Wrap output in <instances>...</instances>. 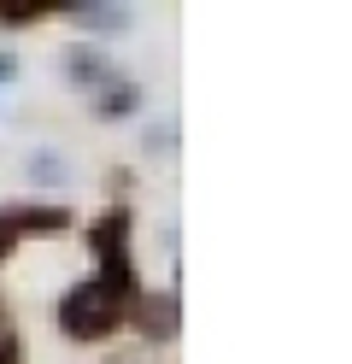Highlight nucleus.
I'll use <instances>...</instances> for the list:
<instances>
[{
	"label": "nucleus",
	"mask_w": 352,
	"mask_h": 364,
	"mask_svg": "<svg viewBox=\"0 0 352 364\" xmlns=\"http://www.w3.org/2000/svg\"><path fill=\"white\" fill-rule=\"evenodd\" d=\"M141 288H124V282H112V277H100V270H88L82 282H70L65 294H59V335H70V341H106V335H117L129 323V300H135Z\"/></svg>",
	"instance_id": "obj_1"
},
{
	"label": "nucleus",
	"mask_w": 352,
	"mask_h": 364,
	"mask_svg": "<svg viewBox=\"0 0 352 364\" xmlns=\"http://www.w3.org/2000/svg\"><path fill=\"white\" fill-rule=\"evenodd\" d=\"M129 235H135V212L129 206H106L100 218L88 223L94 270L112 277V282H124V288H135V247H129Z\"/></svg>",
	"instance_id": "obj_2"
},
{
	"label": "nucleus",
	"mask_w": 352,
	"mask_h": 364,
	"mask_svg": "<svg viewBox=\"0 0 352 364\" xmlns=\"http://www.w3.org/2000/svg\"><path fill=\"white\" fill-rule=\"evenodd\" d=\"M65 230H70V206H59V200H36V206H23V200H0V253H12L18 241L65 235Z\"/></svg>",
	"instance_id": "obj_3"
},
{
	"label": "nucleus",
	"mask_w": 352,
	"mask_h": 364,
	"mask_svg": "<svg viewBox=\"0 0 352 364\" xmlns=\"http://www.w3.org/2000/svg\"><path fill=\"white\" fill-rule=\"evenodd\" d=\"M129 329L141 341H176L182 329V300H176V288H141L135 300H129Z\"/></svg>",
	"instance_id": "obj_4"
},
{
	"label": "nucleus",
	"mask_w": 352,
	"mask_h": 364,
	"mask_svg": "<svg viewBox=\"0 0 352 364\" xmlns=\"http://www.w3.org/2000/svg\"><path fill=\"white\" fill-rule=\"evenodd\" d=\"M65 77L70 82H77V88H88V95H94V88H106L112 77H117V65L100 53V48H88V41H77V48H65Z\"/></svg>",
	"instance_id": "obj_5"
},
{
	"label": "nucleus",
	"mask_w": 352,
	"mask_h": 364,
	"mask_svg": "<svg viewBox=\"0 0 352 364\" xmlns=\"http://www.w3.org/2000/svg\"><path fill=\"white\" fill-rule=\"evenodd\" d=\"M59 18H70V24H82L94 36H124L129 30V6H100V0H65Z\"/></svg>",
	"instance_id": "obj_6"
},
{
	"label": "nucleus",
	"mask_w": 352,
	"mask_h": 364,
	"mask_svg": "<svg viewBox=\"0 0 352 364\" xmlns=\"http://www.w3.org/2000/svg\"><path fill=\"white\" fill-rule=\"evenodd\" d=\"M141 112V82L129 77H112L106 88H94V118H106V124H124Z\"/></svg>",
	"instance_id": "obj_7"
},
{
	"label": "nucleus",
	"mask_w": 352,
	"mask_h": 364,
	"mask_svg": "<svg viewBox=\"0 0 352 364\" xmlns=\"http://www.w3.org/2000/svg\"><path fill=\"white\" fill-rule=\"evenodd\" d=\"M65 0H0V24L23 30V24H41V18H59Z\"/></svg>",
	"instance_id": "obj_8"
},
{
	"label": "nucleus",
	"mask_w": 352,
	"mask_h": 364,
	"mask_svg": "<svg viewBox=\"0 0 352 364\" xmlns=\"http://www.w3.org/2000/svg\"><path fill=\"white\" fill-rule=\"evenodd\" d=\"M70 171H65V159L53 153V147H41V153H30V182H41V188H59Z\"/></svg>",
	"instance_id": "obj_9"
},
{
	"label": "nucleus",
	"mask_w": 352,
	"mask_h": 364,
	"mask_svg": "<svg viewBox=\"0 0 352 364\" xmlns=\"http://www.w3.org/2000/svg\"><path fill=\"white\" fill-rule=\"evenodd\" d=\"M0 364H23V335H18V317L0 306Z\"/></svg>",
	"instance_id": "obj_10"
},
{
	"label": "nucleus",
	"mask_w": 352,
	"mask_h": 364,
	"mask_svg": "<svg viewBox=\"0 0 352 364\" xmlns=\"http://www.w3.org/2000/svg\"><path fill=\"white\" fill-rule=\"evenodd\" d=\"M159 147H176V124H153L147 129V153H159Z\"/></svg>",
	"instance_id": "obj_11"
},
{
	"label": "nucleus",
	"mask_w": 352,
	"mask_h": 364,
	"mask_svg": "<svg viewBox=\"0 0 352 364\" xmlns=\"http://www.w3.org/2000/svg\"><path fill=\"white\" fill-rule=\"evenodd\" d=\"M12 77H18V59H12V53H0V82H12Z\"/></svg>",
	"instance_id": "obj_12"
},
{
	"label": "nucleus",
	"mask_w": 352,
	"mask_h": 364,
	"mask_svg": "<svg viewBox=\"0 0 352 364\" xmlns=\"http://www.w3.org/2000/svg\"><path fill=\"white\" fill-rule=\"evenodd\" d=\"M0 259H6V253H0Z\"/></svg>",
	"instance_id": "obj_13"
}]
</instances>
